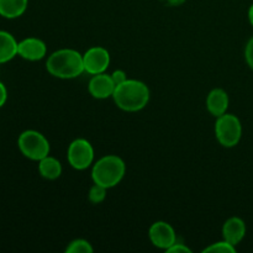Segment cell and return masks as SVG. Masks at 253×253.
<instances>
[{
	"instance_id": "9",
	"label": "cell",
	"mask_w": 253,
	"mask_h": 253,
	"mask_svg": "<svg viewBox=\"0 0 253 253\" xmlns=\"http://www.w3.org/2000/svg\"><path fill=\"white\" fill-rule=\"evenodd\" d=\"M47 47L42 40L36 37H29L19 42L17 54L27 61H40L46 56Z\"/></svg>"
},
{
	"instance_id": "2",
	"label": "cell",
	"mask_w": 253,
	"mask_h": 253,
	"mask_svg": "<svg viewBox=\"0 0 253 253\" xmlns=\"http://www.w3.org/2000/svg\"><path fill=\"white\" fill-rule=\"evenodd\" d=\"M46 68L49 74L61 79L77 78L85 72L83 56L72 48H62L53 52L47 59Z\"/></svg>"
},
{
	"instance_id": "16",
	"label": "cell",
	"mask_w": 253,
	"mask_h": 253,
	"mask_svg": "<svg viewBox=\"0 0 253 253\" xmlns=\"http://www.w3.org/2000/svg\"><path fill=\"white\" fill-rule=\"evenodd\" d=\"M67 253H91L93 252V247L85 240H74L71 244L68 245V247L66 249Z\"/></svg>"
},
{
	"instance_id": "6",
	"label": "cell",
	"mask_w": 253,
	"mask_h": 253,
	"mask_svg": "<svg viewBox=\"0 0 253 253\" xmlns=\"http://www.w3.org/2000/svg\"><path fill=\"white\" fill-rule=\"evenodd\" d=\"M67 158L74 169H86L94 161L93 146L84 138H77L69 145Z\"/></svg>"
},
{
	"instance_id": "12",
	"label": "cell",
	"mask_w": 253,
	"mask_h": 253,
	"mask_svg": "<svg viewBox=\"0 0 253 253\" xmlns=\"http://www.w3.org/2000/svg\"><path fill=\"white\" fill-rule=\"evenodd\" d=\"M207 108L214 116H221L229 108V95L224 89H212L207 98Z\"/></svg>"
},
{
	"instance_id": "19",
	"label": "cell",
	"mask_w": 253,
	"mask_h": 253,
	"mask_svg": "<svg viewBox=\"0 0 253 253\" xmlns=\"http://www.w3.org/2000/svg\"><path fill=\"white\" fill-rule=\"evenodd\" d=\"M245 56H246V61L249 66L253 69V37L247 43L246 49H245Z\"/></svg>"
},
{
	"instance_id": "14",
	"label": "cell",
	"mask_w": 253,
	"mask_h": 253,
	"mask_svg": "<svg viewBox=\"0 0 253 253\" xmlns=\"http://www.w3.org/2000/svg\"><path fill=\"white\" fill-rule=\"evenodd\" d=\"M29 0H0V15L6 19H16L26 11Z\"/></svg>"
},
{
	"instance_id": "20",
	"label": "cell",
	"mask_w": 253,
	"mask_h": 253,
	"mask_svg": "<svg viewBox=\"0 0 253 253\" xmlns=\"http://www.w3.org/2000/svg\"><path fill=\"white\" fill-rule=\"evenodd\" d=\"M167 252H170V253H192V250L188 249V247L185 246L184 244H178V242H175L173 246H170L169 249L167 250Z\"/></svg>"
},
{
	"instance_id": "18",
	"label": "cell",
	"mask_w": 253,
	"mask_h": 253,
	"mask_svg": "<svg viewBox=\"0 0 253 253\" xmlns=\"http://www.w3.org/2000/svg\"><path fill=\"white\" fill-rule=\"evenodd\" d=\"M106 197V188L103 187L100 184H96L94 183L93 187L89 190V200L94 204H99V203L103 202Z\"/></svg>"
},
{
	"instance_id": "3",
	"label": "cell",
	"mask_w": 253,
	"mask_h": 253,
	"mask_svg": "<svg viewBox=\"0 0 253 253\" xmlns=\"http://www.w3.org/2000/svg\"><path fill=\"white\" fill-rule=\"evenodd\" d=\"M126 172L125 162L120 157L114 155L101 157L94 165L91 178L94 183L105 187L106 189L118 185L123 180Z\"/></svg>"
},
{
	"instance_id": "23",
	"label": "cell",
	"mask_w": 253,
	"mask_h": 253,
	"mask_svg": "<svg viewBox=\"0 0 253 253\" xmlns=\"http://www.w3.org/2000/svg\"><path fill=\"white\" fill-rule=\"evenodd\" d=\"M249 19H250V22H251L253 26V4L251 5V7H250L249 10Z\"/></svg>"
},
{
	"instance_id": "22",
	"label": "cell",
	"mask_w": 253,
	"mask_h": 253,
	"mask_svg": "<svg viewBox=\"0 0 253 253\" xmlns=\"http://www.w3.org/2000/svg\"><path fill=\"white\" fill-rule=\"evenodd\" d=\"M6 99H7V90L5 88L4 84L0 82V108L4 106V104L6 103Z\"/></svg>"
},
{
	"instance_id": "10",
	"label": "cell",
	"mask_w": 253,
	"mask_h": 253,
	"mask_svg": "<svg viewBox=\"0 0 253 253\" xmlns=\"http://www.w3.org/2000/svg\"><path fill=\"white\" fill-rule=\"evenodd\" d=\"M116 84L114 83L113 78L106 73L93 76L88 85L89 93L95 99H106L109 96H113Z\"/></svg>"
},
{
	"instance_id": "5",
	"label": "cell",
	"mask_w": 253,
	"mask_h": 253,
	"mask_svg": "<svg viewBox=\"0 0 253 253\" xmlns=\"http://www.w3.org/2000/svg\"><path fill=\"white\" fill-rule=\"evenodd\" d=\"M215 133L216 138L224 147H234L241 140L242 126L239 118L232 114H222L217 116L215 124Z\"/></svg>"
},
{
	"instance_id": "17",
	"label": "cell",
	"mask_w": 253,
	"mask_h": 253,
	"mask_svg": "<svg viewBox=\"0 0 253 253\" xmlns=\"http://www.w3.org/2000/svg\"><path fill=\"white\" fill-rule=\"evenodd\" d=\"M204 253H235L236 252V249H235L234 245H231L230 242L227 241H220V242H215V244L210 245L208 246L207 249H204Z\"/></svg>"
},
{
	"instance_id": "8",
	"label": "cell",
	"mask_w": 253,
	"mask_h": 253,
	"mask_svg": "<svg viewBox=\"0 0 253 253\" xmlns=\"http://www.w3.org/2000/svg\"><path fill=\"white\" fill-rule=\"evenodd\" d=\"M148 234H150V239L152 244L156 247H158V249L166 250V251L177 242V234H175L174 229L168 222H155L150 227Z\"/></svg>"
},
{
	"instance_id": "13",
	"label": "cell",
	"mask_w": 253,
	"mask_h": 253,
	"mask_svg": "<svg viewBox=\"0 0 253 253\" xmlns=\"http://www.w3.org/2000/svg\"><path fill=\"white\" fill-rule=\"evenodd\" d=\"M17 46L15 37L6 31H0V63L11 61L17 54Z\"/></svg>"
},
{
	"instance_id": "11",
	"label": "cell",
	"mask_w": 253,
	"mask_h": 253,
	"mask_svg": "<svg viewBox=\"0 0 253 253\" xmlns=\"http://www.w3.org/2000/svg\"><path fill=\"white\" fill-rule=\"evenodd\" d=\"M246 235V224L240 217H231L222 226V237L225 241L236 246Z\"/></svg>"
},
{
	"instance_id": "21",
	"label": "cell",
	"mask_w": 253,
	"mask_h": 253,
	"mask_svg": "<svg viewBox=\"0 0 253 253\" xmlns=\"http://www.w3.org/2000/svg\"><path fill=\"white\" fill-rule=\"evenodd\" d=\"M111 78H113L114 83H115L116 85H119V84L124 83V82L127 79V76H126V73L124 71L118 69V71H115L113 74H111Z\"/></svg>"
},
{
	"instance_id": "1",
	"label": "cell",
	"mask_w": 253,
	"mask_h": 253,
	"mask_svg": "<svg viewBox=\"0 0 253 253\" xmlns=\"http://www.w3.org/2000/svg\"><path fill=\"white\" fill-rule=\"evenodd\" d=\"M113 98L121 110L133 113L147 105L150 100V89L143 82L126 79L124 83L116 85Z\"/></svg>"
},
{
	"instance_id": "4",
	"label": "cell",
	"mask_w": 253,
	"mask_h": 253,
	"mask_svg": "<svg viewBox=\"0 0 253 253\" xmlns=\"http://www.w3.org/2000/svg\"><path fill=\"white\" fill-rule=\"evenodd\" d=\"M20 151L25 157L32 161H41L49 155V142L41 132L27 130L20 135L17 140Z\"/></svg>"
},
{
	"instance_id": "15",
	"label": "cell",
	"mask_w": 253,
	"mask_h": 253,
	"mask_svg": "<svg viewBox=\"0 0 253 253\" xmlns=\"http://www.w3.org/2000/svg\"><path fill=\"white\" fill-rule=\"evenodd\" d=\"M39 172L43 178L48 180H54L62 174V165L57 158L47 156L39 161Z\"/></svg>"
},
{
	"instance_id": "7",
	"label": "cell",
	"mask_w": 253,
	"mask_h": 253,
	"mask_svg": "<svg viewBox=\"0 0 253 253\" xmlns=\"http://www.w3.org/2000/svg\"><path fill=\"white\" fill-rule=\"evenodd\" d=\"M83 63L84 71L91 76L105 73L110 64V53L104 47H91L83 54Z\"/></svg>"
}]
</instances>
